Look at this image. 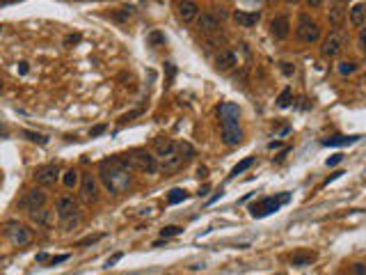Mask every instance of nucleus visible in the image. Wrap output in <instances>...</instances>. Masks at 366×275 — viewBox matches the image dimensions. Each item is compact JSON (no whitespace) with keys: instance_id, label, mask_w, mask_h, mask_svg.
Listing matches in <instances>:
<instances>
[{"instance_id":"obj_11","label":"nucleus","mask_w":366,"mask_h":275,"mask_svg":"<svg viewBox=\"0 0 366 275\" xmlns=\"http://www.w3.org/2000/svg\"><path fill=\"white\" fill-rule=\"evenodd\" d=\"M197 28H199L201 35H218L222 23H220V18L213 12H206V14H201V16H197Z\"/></svg>"},{"instance_id":"obj_37","label":"nucleus","mask_w":366,"mask_h":275,"mask_svg":"<svg viewBox=\"0 0 366 275\" xmlns=\"http://www.w3.org/2000/svg\"><path fill=\"white\" fill-rule=\"evenodd\" d=\"M279 67H282V73H284V76H289V78H291L293 73H296V67L291 65V62H282Z\"/></svg>"},{"instance_id":"obj_34","label":"nucleus","mask_w":366,"mask_h":275,"mask_svg":"<svg viewBox=\"0 0 366 275\" xmlns=\"http://www.w3.org/2000/svg\"><path fill=\"white\" fill-rule=\"evenodd\" d=\"M149 44H151V46H160V44H165V35L158 32V30L149 32Z\"/></svg>"},{"instance_id":"obj_33","label":"nucleus","mask_w":366,"mask_h":275,"mask_svg":"<svg viewBox=\"0 0 366 275\" xmlns=\"http://www.w3.org/2000/svg\"><path fill=\"white\" fill-rule=\"evenodd\" d=\"M181 232H183V227L170 225V227H163V229H160V236H163V239H170V236H179Z\"/></svg>"},{"instance_id":"obj_3","label":"nucleus","mask_w":366,"mask_h":275,"mask_svg":"<svg viewBox=\"0 0 366 275\" xmlns=\"http://www.w3.org/2000/svg\"><path fill=\"white\" fill-rule=\"evenodd\" d=\"M289 200H291L289 193H282V195H277V198H263V200H259V202H254L252 206H249V213H252V218H266V215H270V213H275V211L282 209Z\"/></svg>"},{"instance_id":"obj_16","label":"nucleus","mask_w":366,"mask_h":275,"mask_svg":"<svg viewBox=\"0 0 366 275\" xmlns=\"http://www.w3.org/2000/svg\"><path fill=\"white\" fill-rule=\"evenodd\" d=\"M236 65H238L236 53H234L231 48H220V53L215 55V69H218V71H229V69H234Z\"/></svg>"},{"instance_id":"obj_22","label":"nucleus","mask_w":366,"mask_h":275,"mask_svg":"<svg viewBox=\"0 0 366 275\" xmlns=\"http://www.w3.org/2000/svg\"><path fill=\"white\" fill-rule=\"evenodd\" d=\"M30 218H32L37 225H44V227H48V225L53 222V213H51L46 206H44V209H39V211H32V213H30Z\"/></svg>"},{"instance_id":"obj_17","label":"nucleus","mask_w":366,"mask_h":275,"mask_svg":"<svg viewBox=\"0 0 366 275\" xmlns=\"http://www.w3.org/2000/svg\"><path fill=\"white\" fill-rule=\"evenodd\" d=\"M154 147H156V156H158V158H165V156L174 154V151L179 149V142H174V140H170V138H165V136H158L154 140Z\"/></svg>"},{"instance_id":"obj_35","label":"nucleus","mask_w":366,"mask_h":275,"mask_svg":"<svg viewBox=\"0 0 366 275\" xmlns=\"http://www.w3.org/2000/svg\"><path fill=\"white\" fill-rule=\"evenodd\" d=\"M357 48H360V53L366 55V28H362L360 37H357Z\"/></svg>"},{"instance_id":"obj_20","label":"nucleus","mask_w":366,"mask_h":275,"mask_svg":"<svg viewBox=\"0 0 366 275\" xmlns=\"http://www.w3.org/2000/svg\"><path fill=\"white\" fill-rule=\"evenodd\" d=\"M222 142L227 147H236L243 142V131L241 126H229V129H222Z\"/></svg>"},{"instance_id":"obj_46","label":"nucleus","mask_w":366,"mask_h":275,"mask_svg":"<svg viewBox=\"0 0 366 275\" xmlns=\"http://www.w3.org/2000/svg\"><path fill=\"white\" fill-rule=\"evenodd\" d=\"M14 2H21V0H0V7H5V5H14Z\"/></svg>"},{"instance_id":"obj_7","label":"nucleus","mask_w":366,"mask_h":275,"mask_svg":"<svg viewBox=\"0 0 366 275\" xmlns=\"http://www.w3.org/2000/svg\"><path fill=\"white\" fill-rule=\"evenodd\" d=\"M48 202V195L42 191V188H32V191L25 193V198L21 200V209L28 211V213H32V211H39L44 209Z\"/></svg>"},{"instance_id":"obj_31","label":"nucleus","mask_w":366,"mask_h":275,"mask_svg":"<svg viewBox=\"0 0 366 275\" xmlns=\"http://www.w3.org/2000/svg\"><path fill=\"white\" fill-rule=\"evenodd\" d=\"M23 136L28 138L30 142H39V144H46L48 142L46 136H42V133H35V131H23Z\"/></svg>"},{"instance_id":"obj_10","label":"nucleus","mask_w":366,"mask_h":275,"mask_svg":"<svg viewBox=\"0 0 366 275\" xmlns=\"http://www.w3.org/2000/svg\"><path fill=\"white\" fill-rule=\"evenodd\" d=\"M35 179L39 186L48 188V186H55V181L60 179V168L55 163H48V165H42V168L35 172Z\"/></svg>"},{"instance_id":"obj_49","label":"nucleus","mask_w":366,"mask_h":275,"mask_svg":"<svg viewBox=\"0 0 366 275\" xmlns=\"http://www.w3.org/2000/svg\"><path fill=\"white\" fill-rule=\"evenodd\" d=\"M286 2H298V0H286Z\"/></svg>"},{"instance_id":"obj_25","label":"nucleus","mask_w":366,"mask_h":275,"mask_svg":"<svg viewBox=\"0 0 366 275\" xmlns=\"http://www.w3.org/2000/svg\"><path fill=\"white\" fill-rule=\"evenodd\" d=\"M188 200V193L183 191V188H174V191H170V195H167V202L170 204H181Z\"/></svg>"},{"instance_id":"obj_4","label":"nucleus","mask_w":366,"mask_h":275,"mask_svg":"<svg viewBox=\"0 0 366 275\" xmlns=\"http://www.w3.org/2000/svg\"><path fill=\"white\" fill-rule=\"evenodd\" d=\"M296 35H298V39H300L302 44H316L320 39V28H318V23H316L311 16H307V14H300V18H298Z\"/></svg>"},{"instance_id":"obj_21","label":"nucleus","mask_w":366,"mask_h":275,"mask_svg":"<svg viewBox=\"0 0 366 275\" xmlns=\"http://www.w3.org/2000/svg\"><path fill=\"white\" fill-rule=\"evenodd\" d=\"M360 138L362 136H332V138H325L323 144L325 147H346V144H355Z\"/></svg>"},{"instance_id":"obj_23","label":"nucleus","mask_w":366,"mask_h":275,"mask_svg":"<svg viewBox=\"0 0 366 275\" xmlns=\"http://www.w3.org/2000/svg\"><path fill=\"white\" fill-rule=\"evenodd\" d=\"M313 262H316V255H313V252H298V255L291 257V264H293V266H311Z\"/></svg>"},{"instance_id":"obj_5","label":"nucleus","mask_w":366,"mask_h":275,"mask_svg":"<svg viewBox=\"0 0 366 275\" xmlns=\"http://www.w3.org/2000/svg\"><path fill=\"white\" fill-rule=\"evenodd\" d=\"M2 234H5L7 239L12 241V245H16V248H23V245H28L30 241H32L30 227H25L21 222H14V220L2 225Z\"/></svg>"},{"instance_id":"obj_6","label":"nucleus","mask_w":366,"mask_h":275,"mask_svg":"<svg viewBox=\"0 0 366 275\" xmlns=\"http://www.w3.org/2000/svg\"><path fill=\"white\" fill-rule=\"evenodd\" d=\"M343 46H346V37H343V32L341 30H332L330 35L325 37L320 53H323V58H337V55L343 51Z\"/></svg>"},{"instance_id":"obj_32","label":"nucleus","mask_w":366,"mask_h":275,"mask_svg":"<svg viewBox=\"0 0 366 275\" xmlns=\"http://www.w3.org/2000/svg\"><path fill=\"white\" fill-rule=\"evenodd\" d=\"M179 151L183 154V158H185V161H190V158L195 156V147H192V144H188V142H179Z\"/></svg>"},{"instance_id":"obj_43","label":"nucleus","mask_w":366,"mask_h":275,"mask_svg":"<svg viewBox=\"0 0 366 275\" xmlns=\"http://www.w3.org/2000/svg\"><path fill=\"white\" fill-rule=\"evenodd\" d=\"M76 42H80V35H69L64 44H76Z\"/></svg>"},{"instance_id":"obj_48","label":"nucleus","mask_w":366,"mask_h":275,"mask_svg":"<svg viewBox=\"0 0 366 275\" xmlns=\"http://www.w3.org/2000/svg\"><path fill=\"white\" fill-rule=\"evenodd\" d=\"M76 2H89V0H76Z\"/></svg>"},{"instance_id":"obj_42","label":"nucleus","mask_w":366,"mask_h":275,"mask_svg":"<svg viewBox=\"0 0 366 275\" xmlns=\"http://www.w3.org/2000/svg\"><path fill=\"white\" fill-rule=\"evenodd\" d=\"M119 259H122V252H117V255H113V257L108 259V264H106V266H108V269H110V266H115V264L119 262Z\"/></svg>"},{"instance_id":"obj_40","label":"nucleus","mask_w":366,"mask_h":275,"mask_svg":"<svg viewBox=\"0 0 366 275\" xmlns=\"http://www.w3.org/2000/svg\"><path fill=\"white\" fill-rule=\"evenodd\" d=\"M66 259H69V255H60V257L48 259V264H51V266H55V264H62V262H66Z\"/></svg>"},{"instance_id":"obj_47","label":"nucleus","mask_w":366,"mask_h":275,"mask_svg":"<svg viewBox=\"0 0 366 275\" xmlns=\"http://www.w3.org/2000/svg\"><path fill=\"white\" fill-rule=\"evenodd\" d=\"M197 174H199V177H206L208 170H206V168H199V170H197Z\"/></svg>"},{"instance_id":"obj_30","label":"nucleus","mask_w":366,"mask_h":275,"mask_svg":"<svg viewBox=\"0 0 366 275\" xmlns=\"http://www.w3.org/2000/svg\"><path fill=\"white\" fill-rule=\"evenodd\" d=\"M291 101H293V92L286 87V90L279 94V99H277V103H279V108H289L291 106Z\"/></svg>"},{"instance_id":"obj_19","label":"nucleus","mask_w":366,"mask_h":275,"mask_svg":"<svg viewBox=\"0 0 366 275\" xmlns=\"http://www.w3.org/2000/svg\"><path fill=\"white\" fill-rule=\"evenodd\" d=\"M348 21L353 28H364V23H366V5L364 2L353 5V9H350V14H348Z\"/></svg>"},{"instance_id":"obj_13","label":"nucleus","mask_w":366,"mask_h":275,"mask_svg":"<svg viewBox=\"0 0 366 275\" xmlns=\"http://www.w3.org/2000/svg\"><path fill=\"white\" fill-rule=\"evenodd\" d=\"M183 163H185V158H183V154L181 151H174V154H170V156H165V158H160V170L170 177V174H174V172H179V170L183 168Z\"/></svg>"},{"instance_id":"obj_14","label":"nucleus","mask_w":366,"mask_h":275,"mask_svg":"<svg viewBox=\"0 0 366 275\" xmlns=\"http://www.w3.org/2000/svg\"><path fill=\"white\" fill-rule=\"evenodd\" d=\"M270 35L275 37V39H279V42H284V39L291 35L289 16H275V18H272V21H270Z\"/></svg>"},{"instance_id":"obj_45","label":"nucleus","mask_w":366,"mask_h":275,"mask_svg":"<svg viewBox=\"0 0 366 275\" xmlns=\"http://www.w3.org/2000/svg\"><path fill=\"white\" fill-rule=\"evenodd\" d=\"M37 262H39V264L48 262V255H46V252H39V255H37Z\"/></svg>"},{"instance_id":"obj_36","label":"nucleus","mask_w":366,"mask_h":275,"mask_svg":"<svg viewBox=\"0 0 366 275\" xmlns=\"http://www.w3.org/2000/svg\"><path fill=\"white\" fill-rule=\"evenodd\" d=\"M101 239H103V234H96V236H87V239L78 241L76 248H83V245H92V243H96V241H101Z\"/></svg>"},{"instance_id":"obj_12","label":"nucleus","mask_w":366,"mask_h":275,"mask_svg":"<svg viewBox=\"0 0 366 275\" xmlns=\"http://www.w3.org/2000/svg\"><path fill=\"white\" fill-rule=\"evenodd\" d=\"M55 211H58V215L62 220L73 218V215H78V202L73 198H69V195H64V198H60L55 202Z\"/></svg>"},{"instance_id":"obj_1","label":"nucleus","mask_w":366,"mask_h":275,"mask_svg":"<svg viewBox=\"0 0 366 275\" xmlns=\"http://www.w3.org/2000/svg\"><path fill=\"white\" fill-rule=\"evenodd\" d=\"M133 165L128 163L126 154L110 156L106 161H101L99 165V179L106 186V191L110 195H122V193L133 184Z\"/></svg>"},{"instance_id":"obj_8","label":"nucleus","mask_w":366,"mask_h":275,"mask_svg":"<svg viewBox=\"0 0 366 275\" xmlns=\"http://www.w3.org/2000/svg\"><path fill=\"white\" fill-rule=\"evenodd\" d=\"M218 115H220V124L222 129H229V126H241V108L236 103H222L218 108Z\"/></svg>"},{"instance_id":"obj_44","label":"nucleus","mask_w":366,"mask_h":275,"mask_svg":"<svg viewBox=\"0 0 366 275\" xmlns=\"http://www.w3.org/2000/svg\"><path fill=\"white\" fill-rule=\"evenodd\" d=\"M305 2H307L309 7H320L323 5V0H305Z\"/></svg>"},{"instance_id":"obj_2","label":"nucleus","mask_w":366,"mask_h":275,"mask_svg":"<svg viewBox=\"0 0 366 275\" xmlns=\"http://www.w3.org/2000/svg\"><path fill=\"white\" fill-rule=\"evenodd\" d=\"M128 163L133 165V170H140L144 174H156L160 170V163L154 154H149L147 149H130L126 154Z\"/></svg>"},{"instance_id":"obj_38","label":"nucleus","mask_w":366,"mask_h":275,"mask_svg":"<svg viewBox=\"0 0 366 275\" xmlns=\"http://www.w3.org/2000/svg\"><path fill=\"white\" fill-rule=\"evenodd\" d=\"M343 161V154H334V156H330V158H327V168H332V165H339V163Z\"/></svg>"},{"instance_id":"obj_9","label":"nucleus","mask_w":366,"mask_h":275,"mask_svg":"<svg viewBox=\"0 0 366 275\" xmlns=\"http://www.w3.org/2000/svg\"><path fill=\"white\" fill-rule=\"evenodd\" d=\"M80 200L87 204L99 200V184H96L94 174H83L80 177Z\"/></svg>"},{"instance_id":"obj_24","label":"nucleus","mask_w":366,"mask_h":275,"mask_svg":"<svg viewBox=\"0 0 366 275\" xmlns=\"http://www.w3.org/2000/svg\"><path fill=\"white\" fill-rule=\"evenodd\" d=\"M62 184H64L66 188H76V186H80V174H78L73 168L66 170V172L62 174Z\"/></svg>"},{"instance_id":"obj_50","label":"nucleus","mask_w":366,"mask_h":275,"mask_svg":"<svg viewBox=\"0 0 366 275\" xmlns=\"http://www.w3.org/2000/svg\"><path fill=\"white\" fill-rule=\"evenodd\" d=\"M364 83H366V73H364Z\"/></svg>"},{"instance_id":"obj_27","label":"nucleus","mask_w":366,"mask_h":275,"mask_svg":"<svg viewBox=\"0 0 366 275\" xmlns=\"http://www.w3.org/2000/svg\"><path fill=\"white\" fill-rule=\"evenodd\" d=\"M341 21H343V7L341 5H334L330 9V23L334 25V28H339V25H341Z\"/></svg>"},{"instance_id":"obj_28","label":"nucleus","mask_w":366,"mask_h":275,"mask_svg":"<svg viewBox=\"0 0 366 275\" xmlns=\"http://www.w3.org/2000/svg\"><path fill=\"white\" fill-rule=\"evenodd\" d=\"M133 14H135V9H133V7H122L119 12L113 14V18H115V21H122V23H124V21H128V18L133 16Z\"/></svg>"},{"instance_id":"obj_39","label":"nucleus","mask_w":366,"mask_h":275,"mask_svg":"<svg viewBox=\"0 0 366 275\" xmlns=\"http://www.w3.org/2000/svg\"><path fill=\"white\" fill-rule=\"evenodd\" d=\"M353 275H366V264H353Z\"/></svg>"},{"instance_id":"obj_15","label":"nucleus","mask_w":366,"mask_h":275,"mask_svg":"<svg viewBox=\"0 0 366 275\" xmlns=\"http://www.w3.org/2000/svg\"><path fill=\"white\" fill-rule=\"evenodd\" d=\"M177 9H179V18H181L183 23H192L199 16V5H197L195 0H181Z\"/></svg>"},{"instance_id":"obj_41","label":"nucleus","mask_w":366,"mask_h":275,"mask_svg":"<svg viewBox=\"0 0 366 275\" xmlns=\"http://www.w3.org/2000/svg\"><path fill=\"white\" fill-rule=\"evenodd\" d=\"M103 131H106V124H99V126H94V129L89 131V136H92V138H94V136H101Z\"/></svg>"},{"instance_id":"obj_29","label":"nucleus","mask_w":366,"mask_h":275,"mask_svg":"<svg viewBox=\"0 0 366 275\" xmlns=\"http://www.w3.org/2000/svg\"><path fill=\"white\" fill-rule=\"evenodd\" d=\"M337 69H339V73H341V76H350V73H355L357 65H355V62H350V60H348V62L343 60V62H339Z\"/></svg>"},{"instance_id":"obj_26","label":"nucleus","mask_w":366,"mask_h":275,"mask_svg":"<svg viewBox=\"0 0 366 275\" xmlns=\"http://www.w3.org/2000/svg\"><path fill=\"white\" fill-rule=\"evenodd\" d=\"M252 165H254V158H252V156H247V158H243V161L238 163L236 168L231 170V174H229V177H238V174H243V172H245V170H249V168H252Z\"/></svg>"},{"instance_id":"obj_18","label":"nucleus","mask_w":366,"mask_h":275,"mask_svg":"<svg viewBox=\"0 0 366 275\" xmlns=\"http://www.w3.org/2000/svg\"><path fill=\"white\" fill-rule=\"evenodd\" d=\"M234 21H236L241 28H254V25L261 21V14L259 12H243V9H238V12H234Z\"/></svg>"}]
</instances>
